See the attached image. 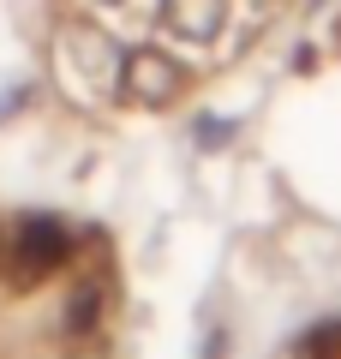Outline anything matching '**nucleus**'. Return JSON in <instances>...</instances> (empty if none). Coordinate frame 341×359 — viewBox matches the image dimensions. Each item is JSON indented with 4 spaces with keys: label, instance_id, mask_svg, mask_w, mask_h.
<instances>
[{
    "label": "nucleus",
    "instance_id": "f03ea898",
    "mask_svg": "<svg viewBox=\"0 0 341 359\" xmlns=\"http://www.w3.org/2000/svg\"><path fill=\"white\" fill-rule=\"evenodd\" d=\"M120 84L138 90L144 102H168V96L180 90V66L162 60L156 48H132V54H126V72H120Z\"/></svg>",
    "mask_w": 341,
    "mask_h": 359
},
{
    "label": "nucleus",
    "instance_id": "7ed1b4c3",
    "mask_svg": "<svg viewBox=\"0 0 341 359\" xmlns=\"http://www.w3.org/2000/svg\"><path fill=\"white\" fill-rule=\"evenodd\" d=\"M162 18L174 36L186 42H210L215 30L227 25V0H162Z\"/></svg>",
    "mask_w": 341,
    "mask_h": 359
},
{
    "label": "nucleus",
    "instance_id": "f257e3e1",
    "mask_svg": "<svg viewBox=\"0 0 341 359\" xmlns=\"http://www.w3.org/2000/svg\"><path fill=\"white\" fill-rule=\"evenodd\" d=\"M60 66H72L90 90H114V84H120V72H126V54L114 48L102 30L72 25V30L60 36Z\"/></svg>",
    "mask_w": 341,
    "mask_h": 359
}]
</instances>
